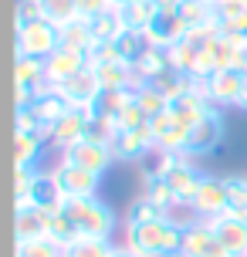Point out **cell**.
<instances>
[{"mask_svg": "<svg viewBox=\"0 0 247 257\" xmlns=\"http://www.w3.org/2000/svg\"><path fill=\"white\" fill-rule=\"evenodd\" d=\"M61 48V31L51 24V21H31V24L14 27V58H51L54 51Z\"/></svg>", "mask_w": 247, "mask_h": 257, "instance_id": "3", "label": "cell"}, {"mask_svg": "<svg viewBox=\"0 0 247 257\" xmlns=\"http://www.w3.org/2000/svg\"><path fill=\"white\" fill-rule=\"evenodd\" d=\"M61 210L75 220L81 237H112L115 230V210L98 196H68Z\"/></svg>", "mask_w": 247, "mask_h": 257, "instance_id": "2", "label": "cell"}, {"mask_svg": "<svg viewBox=\"0 0 247 257\" xmlns=\"http://www.w3.org/2000/svg\"><path fill=\"white\" fill-rule=\"evenodd\" d=\"M58 91L68 98L71 108H91V105L102 98V81L95 78V71H91V64H88L81 75L68 78L65 85H58Z\"/></svg>", "mask_w": 247, "mask_h": 257, "instance_id": "13", "label": "cell"}, {"mask_svg": "<svg viewBox=\"0 0 247 257\" xmlns=\"http://www.w3.org/2000/svg\"><path fill=\"white\" fill-rule=\"evenodd\" d=\"M118 17H122V24L132 27V31H146V27L153 24V17L159 14L156 0H126L122 7H115Z\"/></svg>", "mask_w": 247, "mask_h": 257, "instance_id": "23", "label": "cell"}, {"mask_svg": "<svg viewBox=\"0 0 247 257\" xmlns=\"http://www.w3.org/2000/svg\"><path fill=\"white\" fill-rule=\"evenodd\" d=\"M88 31H91V41H95V44H108V41H115L118 34L126 31V24H122L118 11L112 7V11L91 17V21H88Z\"/></svg>", "mask_w": 247, "mask_h": 257, "instance_id": "26", "label": "cell"}, {"mask_svg": "<svg viewBox=\"0 0 247 257\" xmlns=\"http://www.w3.org/2000/svg\"><path fill=\"white\" fill-rule=\"evenodd\" d=\"M149 48V41H146V31H132V27H126L122 34L115 38V51H118V58L122 61H129V64H136V58Z\"/></svg>", "mask_w": 247, "mask_h": 257, "instance_id": "34", "label": "cell"}, {"mask_svg": "<svg viewBox=\"0 0 247 257\" xmlns=\"http://www.w3.org/2000/svg\"><path fill=\"white\" fill-rule=\"evenodd\" d=\"M176 17L186 24V31H193V27L213 21V17H217V11H213V4H210V0H180Z\"/></svg>", "mask_w": 247, "mask_h": 257, "instance_id": "27", "label": "cell"}, {"mask_svg": "<svg viewBox=\"0 0 247 257\" xmlns=\"http://www.w3.org/2000/svg\"><path fill=\"white\" fill-rule=\"evenodd\" d=\"M14 81H24L34 88L48 85V58H14Z\"/></svg>", "mask_w": 247, "mask_h": 257, "instance_id": "25", "label": "cell"}, {"mask_svg": "<svg viewBox=\"0 0 247 257\" xmlns=\"http://www.w3.org/2000/svg\"><path fill=\"white\" fill-rule=\"evenodd\" d=\"M223 122L220 108H210L207 115L200 118L193 128H190V139H186V156H207V153H217L223 146Z\"/></svg>", "mask_w": 247, "mask_h": 257, "instance_id": "5", "label": "cell"}, {"mask_svg": "<svg viewBox=\"0 0 247 257\" xmlns=\"http://www.w3.org/2000/svg\"><path fill=\"white\" fill-rule=\"evenodd\" d=\"M38 11L54 27H65L68 21L78 17V0H38Z\"/></svg>", "mask_w": 247, "mask_h": 257, "instance_id": "30", "label": "cell"}, {"mask_svg": "<svg viewBox=\"0 0 247 257\" xmlns=\"http://www.w3.org/2000/svg\"><path fill=\"white\" fill-rule=\"evenodd\" d=\"M207 223H210V230L217 233V240L227 247L230 257H247V220L223 213V217H213Z\"/></svg>", "mask_w": 247, "mask_h": 257, "instance_id": "16", "label": "cell"}, {"mask_svg": "<svg viewBox=\"0 0 247 257\" xmlns=\"http://www.w3.org/2000/svg\"><path fill=\"white\" fill-rule=\"evenodd\" d=\"M51 173H54V180H58V186L65 190V196H98L102 176H95L88 169H78V166H71V163H58Z\"/></svg>", "mask_w": 247, "mask_h": 257, "instance_id": "14", "label": "cell"}, {"mask_svg": "<svg viewBox=\"0 0 247 257\" xmlns=\"http://www.w3.org/2000/svg\"><path fill=\"white\" fill-rule=\"evenodd\" d=\"M27 200H31V206H38L44 213H58V210L65 206L68 196H65V190L58 186L54 173H38V180H34L31 193H27Z\"/></svg>", "mask_w": 247, "mask_h": 257, "instance_id": "19", "label": "cell"}, {"mask_svg": "<svg viewBox=\"0 0 247 257\" xmlns=\"http://www.w3.org/2000/svg\"><path fill=\"white\" fill-rule=\"evenodd\" d=\"M210 4H217V0H210Z\"/></svg>", "mask_w": 247, "mask_h": 257, "instance_id": "51", "label": "cell"}, {"mask_svg": "<svg viewBox=\"0 0 247 257\" xmlns=\"http://www.w3.org/2000/svg\"><path fill=\"white\" fill-rule=\"evenodd\" d=\"M200 48H203V44H196L190 34H186L180 44H173V48L166 51V54H169V64H173V71H183V75L193 78V64H196V54H200Z\"/></svg>", "mask_w": 247, "mask_h": 257, "instance_id": "28", "label": "cell"}, {"mask_svg": "<svg viewBox=\"0 0 247 257\" xmlns=\"http://www.w3.org/2000/svg\"><path fill=\"white\" fill-rule=\"evenodd\" d=\"M210 108H213V105H210V98H207V91H203V85H200V81H193V85L183 91L180 98H173V102H169V115L176 118L180 125L193 128L196 122H200V118L210 112Z\"/></svg>", "mask_w": 247, "mask_h": 257, "instance_id": "10", "label": "cell"}, {"mask_svg": "<svg viewBox=\"0 0 247 257\" xmlns=\"http://www.w3.org/2000/svg\"><path fill=\"white\" fill-rule=\"evenodd\" d=\"M180 257H230L227 247L217 240V233L210 230L207 220H190L183 230V250Z\"/></svg>", "mask_w": 247, "mask_h": 257, "instance_id": "7", "label": "cell"}, {"mask_svg": "<svg viewBox=\"0 0 247 257\" xmlns=\"http://www.w3.org/2000/svg\"><path fill=\"white\" fill-rule=\"evenodd\" d=\"M183 230L186 223L173 217L153 220V223H143V227H126V244L132 254L139 257H180L183 250Z\"/></svg>", "mask_w": 247, "mask_h": 257, "instance_id": "1", "label": "cell"}, {"mask_svg": "<svg viewBox=\"0 0 247 257\" xmlns=\"http://www.w3.org/2000/svg\"><path fill=\"white\" fill-rule=\"evenodd\" d=\"M48 233V213L38 206L14 210V240H38Z\"/></svg>", "mask_w": 247, "mask_h": 257, "instance_id": "21", "label": "cell"}, {"mask_svg": "<svg viewBox=\"0 0 247 257\" xmlns=\"http://www.w3.org/2000/svg\"><path fill=\"white\" fill-rule=\"evenodd\" d=\"M129 105H136V88H115V91H102V98L95 102V108H98L102 115L118 122V115H122Z\"/></svg>", "mask_w": 247, "mask_h": 257, "instance_id": "29", "label": "cell"}, {"mask_svg": "<svg viewBox=\"0 0 247 257\" xmlns=\"http://www.w3.org/2000/svg\"><path fill=\"white\" fill-rule=\"evenodd\" d=\"M58 31H61V44H65V48H78V51H91V48H95L85 17H75V21H68V24L58 27Z\"/></svg>", "mask_w": 247, "mask_h": 257, "instance_id": "32", "label": "cell"}, {"mask_svg": "<svg viewBox=\"0 0 247 257\" xmlns=\"http://www.w3.org/2000/svg\"><path fill=\"white\" fill-rule=\"evenodd\" d=\"M223 31H227V34H237V38L247 41V14H240V17H237V21H230V24H223Z\"/></svg>", "mask_w": 247, "mask_h": 257, "instance_id": "46", "label": "cell"}, {"mask_svg": "<svg viewBox=\"0 0 247 257\" xmlns=\"http://www.w3.org/2000/svg\"><path fill=\"white\" fill-rule=\"evenodd\" d=\"M227 213L247 220V176H227Z\"/></svg>", "mask_w": 247, "mask_h": 257, "instance_id": "38", "label": "cell"}, {"mask_svg": "<svg viewBox=\"0 0 247 257\" xmlns=\"http://www.w3.org/2000/svg\"><path fill=\"white\" fill-rule=\"evenodd\" d=\"M112 257H139V254H132L129 247H115V254H112Z\"/></svg>", "mask_w": 247, "mask_h": 257, "instance_id": "47", "label": "cell"}, {"mask_svg": "<svg viewBox=\"0 0 247 257\" xmlns=\"http://www.w3.org/2000/svg\"><path fill=\"white\" fill-rule=\"evenodd\" d=\"M108 149L122 163H143L146 156L156 153V139H153V128H115Z\"/></svg>", "mask_w": 247, "mask_h": 257, "instance_id": "4", "label": "cell"}, {"mask_svg": "<svg viewBox=\"0 0 247 257\" xmlns=\"http://www.w3.org/2000/svg\"><path fill=\"white\" fill-rule=\"evenodd\" d=\"M136 75H139V81H159V78L166 75V71H173V64H169V54L163 51V48H146L139 58H136Z\"/></svg>", "mask_w": 247, "mask_h": 257, "instance_id": "22", "label": "cell"}, {"mask_svg": "<svg viewBox=\"0 0 247 257\" xmlns=\"http://www.w3.org/2000/svg\"><path fill=\"white\" fill-rule=\"evenodd\" d=\"M14 132H44L31 108H14Z\"/></svg>", "mask_w": 247, "mask_h": 257, "instance_id": "43", "label": "cell"}, {"mask_svg": "<svg viewBox=\"0 0 247 257\" xmlns=\"http://www.w3.org/2000/svg\"><path fill=\"white\" fill-rule=\"evenodd\" d=\"M48 146V132H14V166H38Z\"/></svg>", "mask_w": 247, "mask_h": 257, "instance_id": "20", "label": "cell"}, {"mask_svg": "<svg viewBox=\"0 0 247 257\" xmlns=\"http://www.w3.org/2000/svg\"><path fill=\"white\" fill-rule=\"evenodd\" d=\"M183 38H186V24L173 11H159L153 17V24L146 27V41L153 48H163V51H169L173 44H180Z\"/></svg>", "mask_w": 247, "mask_h": 257, "instance_id": "17", "label": "cell"}, {"mask_svg": "<svg viewBox=\"0 0 247 257\" xmlns=\"http://www.w3.org/2000/svg\"><path fill=\"white\" fill-rule=\"evenodd\" d=\"M27 108L38 115V122H41V128H44V132H48V128H51L61 115H68V112H71L68 98H65V95H61L58 88H51V85H44V88L38 91L34 105H27Z\"/></svg>", "mask_w": 247, "mask_h": 257, "instance_id": "18", "label": "cell"}, {"mask_svg": "<svg viewBox=\"0 0 247 257\" xmlns=\"http://www.w3.org/2000/svg\"><path fill=\"white\" fill-rule=\"evenodd\" d=\"M153 128V139H156V153H186V139H190V128L180 125L176 118L169 115V108L163 115H156L149 122Z\"/></svg>", "mask_w": 247, "mask_h": 257, "instance_id": "15", "label": "cell"}, {"mask_svg": "<svg viewBox=\"0 0 247 257\" xmlns=\"http://www.w3.org/2000/svg\"><path fill=\"white\" fill-rule=\"evenodd\" d=\"M112 7H115L112 0H78V17L91 21V17H98V14L112 11Z\"/></svg>", "mask_w": 247, "mask_h": 257, "instance_id": "45", "label": "cell"}, {"mask_svg": "<svg viewBox=\"0 0 247 257\" xmlns=\"http://www.w3.org/2000/svg\"><path fill=\"white\" fill-rule=\"evenodd\" d=\"M143 196H146V200H153L163 213H173V210L180 206V203H176V196H173V190H169L166 183L156 180V176H146V173H143Z\"/></svg>", "mask_w": 247, "mask_h": 257, "instance_id": "33", "label": "cell"}, {"mask_svg": "<svg viewBox=\"0 0 247 257\" xmlns=\"http://www.w3.org/2000/svg\"><path fill=\"white\" fill-rule=\"evenodd\" d=\"M193 220H213L227 213V176H203L193 200Z\"/></svg>", "mask_w": 247, "mask_h": 257, "instance_id": "6", "label": "cell"}, {"mask_svg": "<svg viewBox=\"0 0 247 257\" xmlns=\"http://www.w3.org/2000/svg\"><path fill=\"white\" fill-rule=\"evenodd\" d=\"M244 58H247V48H244Z\"/></svg>", "mask_w": 247, "mask_h": 257, "instance_id": "50", "label": "cell"}, {"mask_svg": "<svg viewBox=\"0 0 247 257\" xmlns=\"http://www.w3.org/2000/svg\"><path fill=\"white\" fill-rule=\"evenodd\" d=\"M169 213H163L153 200H146V196H136L126 210V227H143V223H153V220H163Z\"/></svg>", "mask_w": 247, "mask_h": 257, "instance_id": "35", "label": "cell"}, {"mask_svg": "<svg viewBox=\"0 0 247 257\" xmlns=\"http://www.w3.org/2000/svg\"><path fill=\"white\" fill-rule=\"evenodd\" d=\"M91 64V58H88V51H78V48H58V51L48 58V85L51 88H58V85H65L68 78H75V75H81L85 68Z\"/></svg>", "mask_w": 247, "mask_h": 257, "instance_id": "11", "label": "cell"}, {"mask_svg": "<svg viewBox=\"0 0 247 257\" xmlns=\"http://www.w3.org/2000/svg\"><path fill=\"white\" fill-rule=\"evenodd\" d=\"M237 108H247V71H244V95H240V105Z\"/></svg>", "mask_w": 247, "mask_h": 257, "instance_id": "48", "label": "cell"}, {"mask_svg": "<svg viewBox=\"0 0 247 257\" xmlns=\"http://www.w3.org/2000/svg\"><path fill=\"white\" fill-rule=\"evenodd\" d=\"M115 244L108 237H81L78 244H71L65 250V257H112Z\"/></svg>", "mask_w": 247, "mask_h": 257, "instance_id": "37", "label": "cell"}, {"mask_svg": "<svg viewBox=\"0 0 247 257\" xmlns=\"http://www.w3.org/2000/svg\"><path fill=\"white\" fill-rule=\"evenodd\" d=\"M41 11H38V0H17V14H14V27L21 24H31V21H38Z\"/></svg>", "mask_w": 247, "mask_h": 257, "instance_id": "44", "label": "cell"}, {"mask_svg": "<svg viewBox=\"0 0 247 257\" xmlns=\"http://www.w3.org/2000/svg\"><path fill=\"white\" fill-rule=\"evenodd\" d=\"M153 85H156V88L163 91V95H166L169 102H173V98H180L183 91L193 85V78H190V75H183V71H166V75L159 78V81H153Z\"/></svg>", "mask_w": 247, "mask_h": 257, "instance_id": "40", "label": "cell"}, {"mask_svg": "<svg viewBox=\"0 0 247 257\" xmlns=\"http://www.w3.org/2000/svg\"><path fill=\"white\" fill-rule=\"evenodd\" d=\"M61 163H71V166L88 169V173H95V176H105V173H108V166L115 163V156H112V149H108V146H102V142L81 139V142H75L71 149H65V153H61Z\"/></svg>", "mask_w": 247, "mask_h": 257, "instance_id": "8", "label": "cell"}, {"mask_svg": "<svg viewBox=\"0 0 247 257\" xmlns=\"http://www.w3.org/2000/svg\"><path fill=\"white\" fill-rule=\"evenodd\" d=\"M91 108H71L68 115H61L58 122H54L51 128H48V142H51V149H71L75 142L85 139V122H88Z\"/></svg>", "mask_w": 247, "mask_h": 257, "instance_id": "12", "label": "cell"}, {"mask_svg": "<svg viewBox=\"0 0 247 257\" xmlns=\"http://www.w3.org/2000/svg\"><path fill=\"white\" fill-rule=\"evenodd\" d=\"M136 105H139V108L146 112V118L153 122L156 115H163V112L169 108V98L156 88V85H153V81H146V85L136 88Z\"/></svg>", "mask_w": 247, "mask_h": 257, "instance_id": "31", "label": "cell"}, {"mask_svg": "<svg viewBox=\"0 0 247 257\" xmlns=\"http://www.w3.org/2000/svg\"><path fill=\"white\" fill-rule=\"evenodd\" d=\"M115 128H118V125H115V118L102 115V112L91 105V115H88V122H85V139L108 146V142H112V136H115Z\"/></svg>", "mask_w": 247, "mask_h": 257, "instance_id": "36", "label": "cell"}, {"mask_svg": "<svg viewBox=\"0 0 247 257\" xmlns=\"http://www.w3.org/2000/svg\"><path fill=\"white\" fill-rule=\"evenodd\" d=\"M112 4H115V7H122V4H126V0H112Z\"/></svg>", "mask_w": 247, "mask_h": 257, "instance_id": "49", "label": "cell"}, {"mask_svg": "<svg viewBox=\"0 0 247 257\" xmlns=\"http://www.w3.org/2000/svg\"><path fill=\"white\" fill-rule=\"evenodd\" d=\"M34 180H38V169L34 166H14V196H27Z\"/></svg>", "mask_w": 247, "mask_h": 257, "instance_id": "41", "label": "cell"}, {"mask_svg": "<svg viewBox=\"0 0 247 257\" xmlns=\"http://www.w3.org/2000/svg\"><path fill=\"white\" fill-rule=\"evenodd\" d=\"M14 257H65V250L48 237H38V240H17Z\"/></svg>", "mask_w": 247, "mask_h": 257, "instance_id": "39", "label": "cell"}, {"mask_svg": "<svg viewBox=\"0 0 247 257\" xmlns=\"http://www.w3.org/2000/svg\"><path fill=\"white\" fill-rule=\"evenodd\" d=\"M213 11H217V17H220L223 24H230V21H237L240 14H247V0H217Z\"/></svg>", "mask_w": 247, "mask_h": 257, "instance_id": "42", "label": "cell"}, {"mask_svg": "<svg viewBox=\"0 0 247 257\" xmlns=\"http://www.w3.org/2000/svg\"><path fill=\"white\" fill-rule=\"evenodd\" d=\"M44 237L54 240L61 250H68L71 244H78V240H81V230L75 227V220L68 217L65 210H58V213H48V233H44Z\"/></svg>", "mask_w": 247, "mask_h": 257, "instance_id": "24", "label": "cell"}, {"mask_svg": "<svg viewBox=\"0 0 247 257\" xmlns=\"http://www.w3.org/2000/svg\"><path fill=\"white\" fill-rule=\"evenodd\" d=\"M203 91H207L210 105H240V95H244V71L240 68H227V71H217L210 75L207 81H200Z\"/></svg>", "mask_w": 247, "mask_h": 257, "instance_id": "9", "label": "cell"}]
</instances>
